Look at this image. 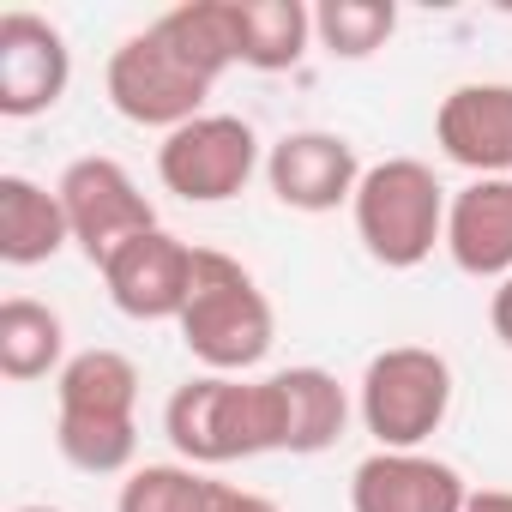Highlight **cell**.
<instances>
[{
	"mask_svg": "<svg viewBox=\"0 0 512 512\" xmlns=\"http://www.w3.org/2000/svg\"><path fill=\"white\" fill-rule=\"evenodd\" d=\"M139 368L121 350H79L55 374V446L85 476H121L139 452Z\"/></svg>",
	"mask_w": 512,
	"mask_h": 512,
	"instance_id": "cell-1",
	"label": "cell"
},
{
	"mask_svg": "<svg viewBox=\"0 0 512 512\" xmlns=\"http://www.w3.org/2000/svg\"><path fill=\"white\" fill-rule=\"evenodd\" d=\"M187 356L205 368V374H247L272 356V338H278V314L266 302V290L253 284V272L241 260L217 247H199V266H193V296L175 320Z\"/></svg>",
	"mask_w": 512,
	"mask_h": 512,
	"instance_id": "cell-2",
	"label": "cell"
},
{
	"mask_svg": "<svg viewBox=\"0 0 512 512\" xmlns=\"http://www.w3.org/2000/svg\"><path fill=\"white\" fill-rule=\"evenodd\" d=\"M163 434L193 470H217L235 458L278 452V398L272 380H235V374H199L175 386L163 410Z\"/></svg>",
	"mask_w": 512,
	"mask_h": 512,
	"instance_id": "cell-3",
	"label": "cell"
},
{
	"mask_svg": "<svg viewBox=\"0 0 512 512\" xmlns=\"http://www.w3.org/2000/svg\"><path fill=\"white\" fill-rule=\"evenodd\" d=\"M446 187L416 157H386L362 175L350 211L356 235L386 272H416L434 247H446Z\"/></svg>",
	"mask_w": 512,
	"mask_h": 512,
	"instance_id": "cell-4",
	"label": "cell"
},
{
	"mask_svg": "<svg viewBox=\"0 0 512 512\" xmlns=\"http://www.w3.org/2000/svg\"><path fill=\"white\" fill-rule=\"evenodd\" d=\"M356 410L380 452H422L452 416V362L428 344H392L362 368Z\"/></svg>",
	"mask_w": 512,
	"mask_h": 512,
	"instance_id": "cell-5",
	"label": "cell"
},
{
	"mask_svg": "<svg viewBox=\"0 0 512 512\" xmlns=\"http://www.w3.org/2000/svg\"><path fill=\"white\" fill-rule=\"evenodd\" d=\"M103 91H109V103H115L121 121L175 133V127H187V121L205 115L211 79H205L157 25H145V31H133V37L109 55Z\"/></svg>",
	"mask_w": 512,
	"mask_h": 512,
	"instance_id": "cell-6",
	"label": "cell"
},
{
	"mask_svg": "<svg viewBox=\"0 0 512 512\" xmlns=\"http://www.w3.org/2000/svg\"><path fill=\"white\" fill-rule=\"evenodd\" d=\"M253 169H266V157H260V133L241 115H211L205 109L199 121L163 133V145H157V181L187 205L235 199L253 181Z\"/></svg>",
	"mask_w": 512,
	"mask_h": 512,
	"instance_id": "cell-7",
	"label": "cell"
},
{
	"mask_svg": "<svg viewBox=\"0 0 512 512\" xmlns=\"http://www.w3.org/2000/svg\"><path fill=\"white\" fill-rule=\"evenodd\" d=\"M61 193V211H67V229H73V247L85 253V260L103 272L115 253L157 229V205L139 193V181L115 163V157H79L67 163V175L55 181Z\"/></svg>",
	"mask_w": 512,
	"mask_h": 512,
	"instance_id": "cell-8",
	"label": "cell"
},
{
	"mask_svg": "<svg viewBox=\"0 0 512 512\" xmlns=\"http://www.w3.org/2000/svg\"><path fill=\"white\" fill-rule=\"evenodd\" d=\"M193 266H199V247H187L181 235H169L163 223L133 235L115 260L103 266V284H109V302L127 314V320H181L187 296H193Z\"/></svg>",
	"mask_w": 512,
	"mask_h": 512,
	"instance_id": "cell-9",
	"label": "cell"
},
{
	"mask_svg": "<svg viewBox=\"0 0 512 512\" xmlns=\"http://www.w3.org/2000/svg\"><path fill=\"white\" fill-rule=\"evenodd\" d=\"M73 85V49L61 37V25H49L43 13H0V115L7 121H31L43 109H55Z\"/></svg>",
	"mask_w": 512,
	"mask_h": 512,
	"instance_id": "cell-10",
	"label": "cell"
},
{
	"mask_svg": "<svg viewBox=\"0 0 512 512\" xmlns=\"http://www.w3.org/2000/svg\"><path fill=\"white\" fill-rule=\"evenodd\" d=\"M362 157L344 133H326V127H302V133H284L272 151H266V187L278 193V205L290 211H338L356 199L362 187Z\"/></svg>",
	"mask_w": 512,
	"mask_h": 512,
	"instance_id": "cell-11",
	"label": "cell"
},
{
	"mask_svg": "<svg viewBox=\"0 0 512 512\" xmlns=\"http://www.w3.org/2000/svg\"><path fill=\"white\" fill-rule=\"evenodd\" d=\"M434 145L446 163L470 169L476 181L512 175V85L506 79L452 85L434 109Z\"/></svg>",
	"mask_w": 512,
	"mask_h": 512,
	"instance_id": "cell-12",
	"label": "cell"
},
{
	"mask_svg": "<svg viewBox=\"0 0 512 512\" xmlns=\"http://www.w3.org/2000/svg\"><path fill=\"white\" fill-rule=\"evenodd\" d=\"M464 476L434 452H368L350 476V512H464Z\"/></svg>",
	"mask_w": 512,
	"mask_h": 512,
	"instance_id": "cell-13",
	"label": "cell"
},
{
	"mask_svg": "<svg viewBox=\"0 0 512 512\" xmlns=\"http://www.w3.org/2000/svg\"><path fill=\"white\" fill-rule=\"evenodd\" d=\"M446 253L464 278H482V284L512 278V175H488L452 193Z\"/></svg>",
	"mask_w": 512,
	"mask_h": 512,
	"instance_id": "cell-14",
	"label": "cell"
},
{
	"mask_svg": "<svg viewBox=\"0 0 512 512\" xmlns=\"http://www.w3.org/2000/svg\"><path fill=\"white\" fill-rule=\"evenodd\" d=\"M266 380H272V398H278V452L314 458V452L344 440L350 392L338 386V374H326V368H284V374H266Z\"/></svg>",
	"mask_w": 512,
	"mask_h": 512,
	"instance_id": "cell-15",
	"label": "cell"
},
{
	"mask_svg": "<svg viewBox=\"0 0 512 512\" xmlns=\"http://www.w3.org/2000/svg\"><path fill=\"white\" fill-rule=\"evenodd\" d=\"M73 241L61 193H49L31 175H0V260L7 266H43Z\"/></svg>",
	"mask_w": 512,
	"mask_h": 512,
	"instance_id": "cell-16",
	"label": "cell"
},
{
	"mask_svg": "<svg viewBox=\"0 0 512 512\" xmlns=\"http://www.w3.org/2000/svg\"><path fill=\"white\" fill-rule=\"evenodd\" d=\"M235 13V67L290 73L314 43V7L302 0H229Z\"/></svg>",
	"mask_w": 512,
	"mask_h": 512,
	"instance_id": "cell-17",
	"label": "cell"
},
{
	"mask_svg": "<svg viewBox=\"0 0 512 512\" xmlns=\"http://www.w3.org/2000/svg\"><path fill=\"white\" fill-rule=\"evenodd\" d=\"M67 362H73L67 356V326L49 302H31V296L0 302V374L31 386V380L61 374Z\"/></svg>",
	"mask_w": 512,
	"mask_h": 512,
	"instance_id": "cell-18",
	"label": "cell"
},
{
	"mask_svg": "<svg viewBox=\"0 0 512 512\" xmlns=\"http://www.w3.org/2000/svg\"><path fill=\"white\" fill-rule=\"evenodd\" d=\"M398 7L392 0H326L314 7V43L338 61H368L392 43Z\"/></svg>",
	"mask_w": 512,
	"mask_h": 512,
	"instance_id": "cell-19",
	"label": "cell"
},
{
	"mask_svg": "<svg viewBox=\"0 0 512 512\" xmlns=\"http://www.w3.org/2000/svg\"><path fill=\"white\" fill-rule=\"evenodd\" d=\"M211 500H217V476L193 464H139L127 470L115 512H211Z\"/></svg>",
	"mask_w": 512,
	"mask_h": 512,
	"instance_id": "cell-20",
	"label": "cell"
},
{
	"mask_svg": "<svg viewBox=\"0 0 512 512\" xmlns=\"http://www.w3.org/2000/svg\"><path fill=\"white\" fill-rule=\"evenodd\" d=\"M211 512H284V506H278V500H266V494H253V488L217 482V500H211Z\"/></svg>",
	"mask_w": 512,
	"mask_h": 512,
	"instance_id": "cell-21",
	"label": "cell"
},
{
	"mask_svg": "<svg viewBox=\"0 0 512 512\" xmlns=\"http://www.w3.org/2000/svg\"><path fill=\"white\" fill-rule=\"evenodd\" d=\"M488 326H494V338L512 350V278L494 290V302H488Z\"/></svg>",
	"mask_w": 512,
	"mask_h": 512,
	"instance_id": "cell-22",
	"label": "cell"
},
{
	"mask_svg": "<svg viewBox=\"0 0 512 512\" xmlns=\"http://www.w3.org/2000/svg\"><path fill=\"white\" fill-rule=\"evenodd\" d=\"M464 512H512V488H470Z\"/></svg>",
	"mask_w": 512,
	"mask_h": 512,
	"instance_id": "cell-23",
	"label": "cell"
},
{
	"mask_svg": "<svg viewBox=\"0 0 512 512\" xmlns=\"http://www.w3.org/2000/svg\"><path fill=\"white\" fill-rule=\"evenodd\" d=\"M13 512H61V506H13Z\"/></svg>",
	"mask_w": 512,
	"mask_h": 512,
	"instance_id": "cell-24",
	"label": "cell"
}]
</instances>
